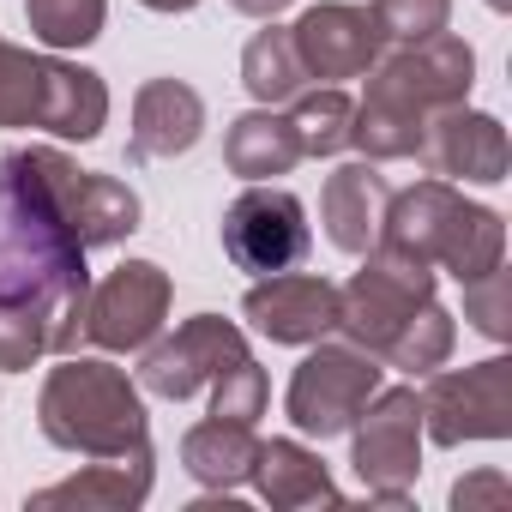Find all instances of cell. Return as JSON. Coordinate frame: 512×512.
Returning <instances> with one entry per match:
<instances>
[{"label": "cell", "instance_id": "cell-1", "mask_svg": "<svg viewBox=\"0 0 512 512\" xmlns=\"http://www.w3.org/2000/svg\"><path fill=\"white\" fill-rule=\"evenodd\" d=\"M85 247L37 199V187L0 157V314H31L49 326V350L73 356L85 344Z\"/></svg>", "mask_w": 512, "mask_h": 512}, {"label": "cell", "instance_id": "cell-2", "mask_svg": "<svg viewBox=\"0 0 512 512\" xmlns=\"http://www.w3.org/2000/svg\"><path fill=\"white\" fill-rule=\"evenodd\" d=\"M476 85V55L464 37H422V43H398V55L374 61L368 97L356 103V127L350 145L368 151V163H392V157H416L422 127L464 103Z\"/></svg>", "mask_w": 512, "mask_h": 512}, {"label": "cell", "instance_id": "cell-3", "mask_svg": "<svg viewBox=\"0 0 512 512\" xmlns=\"http://www.w3.org/2000/svg\"><path fill=\"white\" fill-rule=\"evenodd\" d=\"M37 428H43L61 452L121 458V452L145 446V398H139V386L127 380V368L73 356V362H61V368L43 380Z\"/></svg>", "mask_w": 512, "mask_h": 512}, {"label": "cell", "instance_id": "cell-4", "mask_svg": "<svg viewBox=\"0 0 512 512\" xmlns=\"http://www.w3.org/2000/svg\"><path fill=\"white\" fill-rule=\"evenodd\" d=\"M380 241H398V247L422 253L428 266H446L458 284H476V278H488L506 260V223H500V211L470 205L446 181H416L410 193L386 199Z\"/></svg>", "mask_w": 512, "mask_h": 512}, {"label": "cell", "instance_id": "cell-5", "mask_svg": "<svg viewBox=\"0 0 512 512\" xmlns=\"http://www.w3.org/2000/svg\"><path fill=\"white\" fill-rule=\"evenodd\" d=\"M13 169L37 187V199L73 229V241L91 253V247H109V241H127L139 229V193L115 175H97V169H79L67 151L55 145H31V151H7Z\"/></svg>", "mask_w": 512, "mask_h": 512}, {"label": "cell", "instance_id": "cell-6", "mask_svg": "<svg viewBox=\"0 0 512 512\" xmlns=\"http://www.w3.org/2000/svg\"><path fill=\"white\" fill-rule=\"evenodd\" d=\"M428 302H434V266L398 241H374L368 266L338 290V332H350V344L380 356Z\"/></svg>", "mask_w": 512, "mask_h": 512}, {"label": "cell", "instance_id": "cell-7", "mask_svg": "<svg viewBox=\"0 0 512 512\" xmlns=\"http://www.w3.org/2000/svg\"><path fill=\"white\" fill-rule=\"evenodd\" d=\"M350 428H356L350 470L362 476V488L386 506H404L410 482L422 476V398L410 386L374 392Z\"/></svg>", "mask_w": 512, "mask_h": 512}, {"label": "cell", "instance_id": "cell-8", "mask_svg": "<svg viewBox=\"0 0 512 512\" xmlns=\"http://www.w3.org/2000/svg\"><path fill=\"white\" fill-rule=\"evenodd\" d=\"M308 211L290 187L253 181L241 199H229L223 211V253L235 260V272L272 278V272H296L308 260Z\"/></svg>", "mask_w": 512, "mask_h": 512}, {"label": "cell", "instance_id": "cell-9", "mask_svg": "<svg viewBox=\"0 0 512 512\" xmlns=\"http://www.w3.org/2000/svg\"><path fill=\"white\" fill-rule=\"evenodd\" d=\"M380 374H386L380 356H368L362 344H320V350L296 368L284 410H290V422H296L302 434L332 440V434H344V428L362 416V404L380 392Z\"/></svg>", "mask_w": 512, "mask_h": 512}, {"label": "cell", "instance_id": "cell-10", "mask_svg": "<svg viewBox=\"0 0 512 512\" xmlns=\"http://www.w3.org/2000/svg\"><path fill=\"white\" fill-rule=\"evenodd\" d=\"M422 434L440 446L506 440L512 434V362L488 356L464 374H434V386L422 392Z\"/></svg>", "mask_w": 512, "mask_h": 512}, {"label": "cell", "instance_id": "cell-11", "mask_svg": "<svg viewBox=\"0 0 512 512\" xmlns=\"http://www.w3.org/2000/svg\"><path fill=\"white\" fill-rule=\"evenodd\" d=\"M169 272L151 260H127L115 266L103 284H91L85 296V344L97 350H145L157 338V326L169 320Z\"/></svg>", "mask_w": 512, "mask_h": 512}, {"label": "cell", "instance_id": "cell-12", "mask_svg": "<svg viewBox=\"0 0 512 512\" xmlns=\"http://www.w3.org/2000/svg\"><path fill=\"white\" fill-rule=\"evenodd\" d=\"M241 356H247V338H241L235 320H223V314H193L175 338H163V344L145 350L139 386L181 404V398H193L199 386H211V380H217L229 362H241Z\"/></svg>", "mask_w": 512, "mask_h": 512}, {"label": "cell", "instance_id": "cell-13", "mask_svg": "<svg viewBox=\"0 0 512 512\" xmlns=\"http://www.w3.org/2000/svg\"><path fill=\"white\" fill-rule=\"evenodd\" d=\"M290 43L308 67V79H356L380 61L386 31L374 19V7H350V0H326V7H308L290 25Z\"/></svg>", "mask_w": 512, "mask_h": 512}, {"label": "cell", "instance_id": "cell-14", "mask_svg": "<svg viewBox=\"0 0 512 512\" xmlns=\"http://www.w3.org/2000/svg\"><path fill=\"white\" fill-rule=\"evenodd\" d=\"M416 157H422L428 175H458V181H482V187L506 181V163H512V151H506V127H500L494 115L464 109V103L440 109V115L422 127Z\"/></svg>", "mask_w": 512, "mask_h": 512}, {"label": "cell", "instance_id": "cell-15", "mask_svg": "<svg viewBox=\"0 0 512 512\" xmlns=\"http://www.w3.org/2000/svg\"><path fill=\"white\" fill-rule=\"evenodd\" d=\"M241 314L272 344H320L326 332H338V284L314 272H272L266 284L247 290Z\"/></svg>", "mask_w": 512, "mask_h": 512}, {"label": "cell", "instance_id": "cell-16", "mask_svg": "<svg viewBox=\"0 0 512 512\" xmlns=\"http://www.w3.org/2000/svg\"><path fill=\"white\" fill-rule=\"evenodd\" d=\"M205 133V103L193 85L181 79H151L139 85L133 97V139H127V157L145 163V157H181L193 151Z\"/></svg>", "mask_w": 512, "mask_h": 512}, {"label": "cell", "instance_id": "cell-17", "mask_svg": "<svg viewBox=\"0 0 512 512\" xmlns=\"http://www.w3.org/2000/svg\"><path fill=\"white\" fill-rule=\"evenodd\" d=\"M386 175L374 163H344L326 175V193H320V223L332 235V247L344 253H368L380 241V217H386Z\"/></svg>", "mask_w": 512, "mask_h": 512}, {"label": "cell", "instance_id": "cell-18", "mask_svg": "<svg viewBox=\"0 0 512 512\" xmlns=\"http://www.w3.org/2000/svg\"><path fill=\"white\" fill-rule=\"evenodd\" d=\"M145 494H151V440L133 446V452H121V458H103V464H91V470H79V476H67V482H55V488H43V494H31V506H37V512H55V506L127 512V506H139Z\"/></svg>", "mask_w": 512, "mask_h": 512}, {"label": "cell", "instance_id": "cell-19", "mask_svg": "<svg viewBox=\"0 0 512 512\" xmlns=\"http://www.w3.org/2000/svg\"><path fill=\"white\" fill-rule=\"evenodd\" d=\"M253 488H260L272 506H338V488H332V470L320 464V452H308L302 440H266L253 452Z\"/></svg>", "mask_w": 512, "mask_h": 512}, {"label": "cell", "instance_id": "cell-20", "mask_svg": "<svg viewBox=\"0 0 512 512\" xmlns=\"http://www.w3.org/2000/svg\"><path fill=\"white\" fill-rule=\"evenodd\" d=\"M223 163L241 175V181H272V175H290L302 163V145H296V127L272 109H253L241 121H229L223 133Z\"/></svg>", "mask_w": 512, "mask_h": 512}, {"label": "cell", "instance_id": "cell-21", "mask_svg": "<svg viewBox=\"0 0 512 512\" xmlns=\"http://www.w3.org/2000/svg\"><path fill=\"white\" fill-rule=\"evenodd\" d=\"M109 121V85L91 73V67H73V61H55L49 55V109H43V127L55 139H97Z\"/></svg>", "mask_w": 512, "mask_h": 512}, {"label": "cell", "instance_id": "cell-22", "mask_svg": "<svg viewBox=\"0 0 512 512\" xmlns=\"http://www.w3.org/2000/svg\"><path fill=\"white\" fill-rule=\"evenodd\" d=\"M253 452H260L253 422H223V416L187 428V440H181V464H187L205 488H235V482H247Z\"/></svg>", "mask_w": 512, "mask_h": 512}, {"label": "cell", "instance_id": "cell-23", "mask_svg": "<svg viewBox=\"0 0 512 512\" xmlns=\"http://www.w3.org/2000/svg\"><path fill=\"white\" fill-rule=\"evenodd\" d=\"M241 85L260 97L266 109L272 103H290V97H302V85H308V67H302V55H296V43H290V31H260L247 49H241Z\"/></svg>", "mask_w": 512, "mask_h": 512}, {"label": "cell", "instance_id": "cell-24", "mask_svg": "<svg viewBox=\"0 0 512 512\" xmlns=\"http://www.w3.org/2000/svg\"><path fill=\"white\" fill-rule=\"evenodd\" d=\"M49 109V55H31L0 37V127H43Z\"/></svg>", "mask_w": 512, "mask_h": 512}, {"label": "cell", "instance_id": "cell-25", "mask_svg": "<svg viewBox=\"0 0 512 512\" xmlns=\"http://www.w3.org/2000/svg\"><path fill=\"white\" fill-rule=\"evenodd\" d=\"M290 127H296V145H302V157H338V151L350 145L356 103H350L338 85H326V91H302V97H296V115H290Z\"/></svg>", "mask_w": 512, "mask_h": 512}, {"label": "cell", "instance_id": "cell-26", "mask_svg": "<svg viewBox=\"0 0 512 512\" xmlns=\"http://www.w3.org/2000/svg\"><path fill=\"white\" fill-rule=\"evenodd\" d=\"M25 19L43 49H85L103 37L109 0H25Z\"/></svg>", "mask_w": 512, "mask_h": 512}, {"label": "cell", "instance_id": "cell-27", "mask_svg": "<svg viewBox=\"0 0 512 512\" xmlns=\"http://www.w3.org/2000/svg\"><path fill=\"white\" fill-rule=\"evenodd\" d=\"M452 338H458L452 314L428 302V308H422V314H416V320H410V326H404L386 350H380V356H386L392 368H404V374H434V368L452 356Z\"/></svg>", "mask_w": 512, "mask_h": 512}, {"label": "cell", "instance_id": "cell-28", "mask_svg": "<svg viewBox=\"0 0 512 512\" xmlns=\"http://www.w3.org/2000/svg\"><path fill=\"white\" fill-rule=\"evenodd\" d=\"M211 416H223V422H253V416H266V368L253 362V356L229 362V368L211 380Z\"/></svg>", "mask_w": 512, "mask_h": 512}, {"label": "cell", "instance_id": "cell-29", "mask_svg": "<svg viewBox=\"0 0 512 512\" xmlns=\"http://www.w3.org/2000/svg\"><path fill=\"white\" fill-rule=\"evenodd\" d=\"M374 19H380L386 43H422V37L446 31L452 0H374Z\"/></svg>", "mask_w": 512, "mask_h": 512}, {"label": "cell", "instance_id": "cell-30", "mask_svg": "<svg viewBox=\"0 0 512 512\" xmlns=\"http://www.w3.org/2000/svg\"><path fill=\"white\" fill-rule=\"evenodd\" d=\"M464 320H476V332L494 338V344L512 332V278H506V266H494L488 278L464 284Z\"/></svg>", "mask_w": 512, "mask_h": 512}, {"label": "cell", "instance_id": "cell-31", "mask_svg": "<svg viewBox=\"0 0 512 512\" xmlns=\"http://www.w3.org/2000/svg\"><path fill=\"white\" fill-rule=\"evenodd\" d=\"M506 494H512L506 476H500V470H482V476H470V482L452 488V506H458V512H470V506H506Z\"/></svg>", "mask_w": 512, "mask_h": 512}, {"label": "cell", "instance_id": "cell-32", "mask_svg": "<svg viewBox=\"0 0 512 512\" xmlns=\"http://www.w3.org/2000/svg\"><path fill=\"white\" fill-rule=\"evenodd\" d=\"M229 7H235V13H247V19H278L290 0H229Z\"/></svg>", "mask_w": 512, "mask_h": 512}, {"label": "cell", "instance_id": "cell-33", "mask_svg": "<svg viewBox=\"0 0 512 512\" xmlns=\"http://www.w3.org/2000/svg\"><path fill=\"white\" fill-rule=\"evenodd\" d=\"M139 7H151V13H187V7H199V0H139Z\"/></svg>", "mask_w": 512, "mask_h": 512}, {"label": "cell", "instance_id": "cell-34", "mask_svg": "<svg viewBox=\"0 0 512 512\" xmlns=\"http://www.w3.org/2000/svg\"><path fill=\"white\" fill-rule=\"evenodd\" d=\"M488 7H506V0H488Z\"/></svg>", "mask_w": 512, "mask_h": 512}]
</instances>
